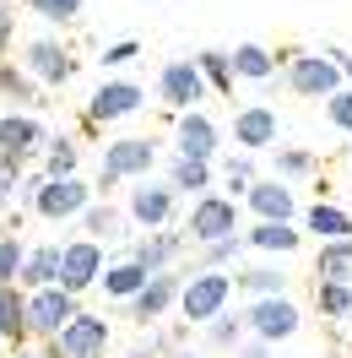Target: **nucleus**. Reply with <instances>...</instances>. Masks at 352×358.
Returning <instances> with one entry per match:
<instances>
[{"mask_svg":"<svg viewBox=\"0 0 352 358\" xmlns=\"http://www.w3.org/2000/svg\"><path fill=\"white\" fill-rule=\"evenodd\" d=\"M92 190L98 185H87V179H49L44 174V185H38V201H33V212L38 217H49V223H66V217H82L92 206Z\"/></svg>","mask_w":352,"mask_h":358,"instance_id":"1a4fd4ad","label":"nucleus"},{"mask_svg":"<svg viewBox=\"0 0 352 358\" xmlns=\"http://www.w3.org/2000/svg\"><path fill=\"white\" fill-rule=\"evenodd\" d=\"M244 331H249V326H244V315H217V320L206 326V342H212V348H239Z\"/></svg>","mask_w":352,"mask_h":358,"instance_id":"c9c22d12","label":"nucleus"},{"mask_svg":"<svg viewBox=\"0 0 352 358\" xmlns=\"http://www.w3.org/2000/svg\"><path fill=\"white\" fill-rule=\"evenodd\" d=\"M325 120L336 125V131H347V136H352V87H342L336 98H325Z\"/></svg>","mask_w":352,"mask_h":358,"instance_id":"ea45409f","label":"nucleus"},{"mask_svg":"<svg viewBox=\"0 0 352 358\" xmlns=\"http://www.w3.org/2000/svg\"><path fill=\"white\" fill-rule=\"evenodd\" d=\"M44 147H49V131L38 114H17V109L0 114V157H11L17 169H27Z\"/></svg>","mask_w":352,"mask_h":358,"instance_id":"6e6552de","label":"nucleus"},{"mask_svg":"<svg viewBox=\"0 0 352 358\" xmlns=\"http://www.w3.org/2000/svg\"><path fill=\"white\" fill-rule=\"evenodd\" d=\"M98 358H103V353H98Z\"/></svg>","mask_w":352,"mask_h":358,"instance_id":"3c124183","label":"nucleus"},{"mask_svg":"<svg viewBox=\"0 0 352 358\" xmlns=\"http://www.w3.org/2000/svg\"><path fill=\"white\" fill-rule=\"evenodd\" d=\"M82 228H87V239H98V245H114V239L125 234V217H119L114 206H87V212H82Z\"/></svg>","mask_w":352,"mask_h":358,"instance_id":"2f4dec72","label":"nucleus"},{"mask_svg":"<svg viewBox=\"0 0 352 358\" xmlns=\"http://www.w3.org/2000/svg\"><path fill=\"white\" fill-rule=\"evenodd\" d=\"M233 277L228 271H212V266H196L190 277H184V293H179V315L190 320V326H212L217 315H228V304H233Z\"/></svg>","mask_w":352,"mask_h":358,"instance_id":"f257e3e1","label":"nucleus"},{"mask_svg":"<svg viewBox=\"0 0 352 358\" xmlns=\"http://www.w3.org/2000/svg\"><path fill=\"white\" fill-rule=\"evenodd\" d=\"M233 282H239L249 299H271V293H287V271H277V266H249V271H233Z\"/></svg>","mask_w":352,"mask_h":358,"instance_id":"c85d7f7f","label":"nucleus"},{"mask_svg":"<svg viewBox=\"0 0 352 358\" xmlns=\"http://www.w3.org/2000/svg\"><path fill=\"white\" fill-rule=\"evenodd\" d=\"M98 60H103V66H131V60H141V44H135V38H119V44H103V55H98Z\"/></svg>","mask_w":352,"mask_h":358,"instance_id":"a19ab883","label":"nucleus"},{"mask_svg":"<svg viewBox=\"0 0 352 358\" xmlns=\"http://www.w3.org/2000/svg\"><path fill=\"white\" fill-rule=\"evenodd\" d=\"M11 22H17V11H11V0H0V55L11 49Z\"/></svg>","mask_w":352,"mask_h":358,"instance_id":"37998d69","label":"nucleus"},{"mask_svg":"<svg viewBox=\"0 0 352 358\" xmlns=\"http://www.w3.org/2000/svg\"><path fill=\"white\" fill-rule=\"evenodd\" d=\"M168 185H174L179 196H206V190H212V163H200V157H174V163H168Z\"/></svg>","mask_w":352,"mask_h":358,"instance_id":"a878e982","label":"nucleus"},{"mask_svg":"<svg viewBox=\"0 0 352 358\" xmlns=\"http://www.w3.org/2000/svg\"><path fill=\"white\" fill-rule=\"evenodd\" d=\"M325 55H330V60H336V66H342V76H347V82H352V55H347V49H336V44H330Z\"/></svg>","mask_w":352,"mask_h":358,"instance_id":"a18cd8bd","label":"nucleus"},{"mask_svg":"<svg viewBox=\"0 0 352 358\" xmlns=\"http://www.w3.org/2000/svg\"><path fill=\"white\" fill-rule=\"evenodd\" d=\"M125 358H152V353H147V348H135V353H125Z\"/></svg>","mask_w":352,"mask_h":358,"instance_id":"49530a36","label":"nucleus"},{"mask_svg":"<svg viewBox=\"0 0 352 358\" xmlns=\"http://www.w3.org/2000/svg\"><path fill=\"white\" fill-rule=\"evenodd\" d=\"M184 228H190V239H196V245L233 239V228H239V201H233V196H217V190H206V196H196Z\"/></svg>","mask_w":352,"mask_h":358,"instance_id":"39448f33","label":"nucleus"},{"mask_svg":"<svg viewBox=\"0 0 352 358\" xmlns=\"http://www.w3.org/2000/svg\"><path fill=\"white\" fill-rule=\"evenodd\" d=\"M282 71V55H271L265 44H239L233 49V76L239 82H271Z\"/></svg>","mask_w":352,"mask_h":358,"instance_id":"412c9836","label":"nucleus"},{"mask_svg":"<svg viewBox=\"0 0 352 358\" xmlns=\"http://www.w3.org/2000/svg\"><path fill=\"white\" fill-rule=\"evenodd\" d=\"M157 169V141L152 136H119L103 147V163H98V190H114V185H125V179H147Z\"/></svg>","mask_w":352,"mask_h":358,"instance_id":"f03ea898","label":"nucleus"},{"mask_svg":"<svg viewBox=\"0 0 352 358\" xmlns=\"http://www.w3.org/2000/svg\"><path fill=\"white\" fill-rule=\"evenodd\" d=\"M174 358H200V353H190V348H184V353H174Z\"/></svg>","mask_w":352,"mask_h":358,"instance_id":"de8ad7c7","label":"nucleus"},{"mask_svg":"<svg viewBox=\"0 0 352 358\" xmlns=\"http://www.w3.org/2000/svg\"><path fill=\"white\" fill-rule=\"evenodd\" d=\"M17 185H22V169H17L11 157H0V206L17 196Z\"/></svg>","mask_w":352,"mask_h":358,"instance_id":"79ce46f5","label":"nucleus"},{"mask_svg":"<svg viewBox=\"0 0 352 358\" xmlns=\"http://www.w3.org/2000/svg\"><path fill=\"white\" fill-rule=\"evenodd\" d=\"M174 147H179V157H200V163H212L217 147H222L217 120L200 114V109H184V114H179V125H174Z\"/></svg>","mask_w":352,"mask_h":358,"instance_id":"dca6fc26","label":"nucleus"},{"mask_svg":"<svg viewBox=\"0 0 352 358\" xmlns=\"http://www.w3.org/2000/svg\"><path fill=\"white\" fill-rule=\"evenodd\" d=\"M27 336V293L17 282H0V342H22Z\"/></svg>","mask_w":352,"mask_h":358,"instance_id":"5701e85b","label":"nucleus"},{"mask_svg":"<svg viewBox=\"0 0 352 358\" xmlns=\"http://www.w3.org/2000/svg\"><path fill=\"white\" fill-rule=\"evenodd\" d=\"M206 76H200V66H196V55H190V60H168V66L157 71V98H163V103H168V109H196L200 98H206Z\"/></svg>","mask_w":352,"mask_h":358,"instance_id":"f8f14e48","label":"nucleus"},{"mask_svg":"<svg viewBox=\"0 0 352 358\" xmlns=\"http://www.w3.org/2000/svg\"><path fill=\"white\" fill-rule=\"evenodd\" d=\"M147 277H152V271L141 266V261H114V266L103 271V293H109V299H119V304H131L135 293L147 288Z\"/></svg>","mask_w":352,"mask_h":358,"instance_id":"b1692460","label":"nucleus"},{"mask_svg":"<svg viewBox=\"0 0 352 358\" xmlns=\"http://www.w3.org/2000/svg\"><path fill=\"white\" fill-rule=\"evenodd\" d=\"M0 92H6V98H17V103H44V98H38V82H33L27 71L6 66V60H0Z\"/></svg>","mask_w":352,"mask_h":358,"instance_id":"72a5a7b5","label":"nucleus"},{"mask_svg":"<svg viewBox=\"0 0 352 358\" xmlns=\"http://www.w3.org/2000/svg\"><path fill=\"white\" fill-rule=\"evenodd\" d=\"M17 358H44V353H17Z\"/></svg>","mask_w":352,"mask_h":358,"instance_id":"09e8293b","label":"nucleus"},{"mask_svg":"<svg viewBox=\"0 0 352 358\" xmlns=\"http://www.w3.org/2000/svg\"><path fill=\"white\" fill-rule=\"evenodd\" d=\"M82 6H87V0H27V11H38V17H44V22H76V17H82Z\"/></svg>","mask_w":352,"mask_h":358,"instance_id":"e433bc0d","label":"nucleus"},{"mask_svg":"<svg viewBox=\"0 0 352 358\" xmlns=\"http://www.w3.org/2000/svg\"><path fill=\"white\" fill-rule=\"evenodd\" d=\"M314 304L330 320H347L352 315V282H330V277H314Z\"/></svg>","mask_w":352,"mask_h":358,"instance_id":"cd10ccee","label":"nucleus"},{"mask_svg":"<svg viewBox=\"0 0 352 358\" xmlns=\"http://www.w3.org/2000/svg\"><path fill=\"white\" fill-rule=\"evenodd\" d=\"M314 174V157L304 147H277V179H304Z\"/></svg>","mask_w":352,"mask_h":358,"instance_id":"58836bf2","label":"nucleus"},{"mask_svg":"<svg viewBox=\"0 0 352 358\" xmlns=\"http://www.w3.org/2000/svg\"><path fill=\"white\" fill-rule=\"evenodd\" d=\"M179 293H184V277H179V271H157V277H147V288L135 293L125 310H131L135 320H147V326H152V320H163V315L179 304Z\"/></svg>","mask_w":352,"mask_h":358,"instance_id":"f3484780","label":"nucleus"},{"mask_svg":"<svg viewBox=\"0 0 352 358\" xmlns=\"http://www.w3.org/2000/svg\"><path fill=\"white\" fill-rule=\"evenodd\" d=\"M103 348H109V320L103 315H76L54 342H44V358H98Z\"/></svg>","mask_w":352,"mask_h":358,"instance_id":"9b49d317","label":"nucleus"},{"mask_svg":"<svg viewBox=\"0 0 352 358\" xmlns=\"http://www.w3.org/2000/svg\"><path fill=\"white\" fill-rule=\"evenodd\" d=\"M233 358H271V342L249 336V342H239V348H233Z\"/></svg>","mask_w":352,"mask_h":358,"instance_id":"c03bdc74","label":"nucleus"},{"mask_svg":"<svg viewBox=\"0 0 352 358\" xmlns=\"http://www.w3.org/2000/svg\"><path fill=\"white\" fill-rule=\"evenodd\" d=\"M304 228L320 245H336V239H352V212H342V206H330V201H314L304 212Z\"/></svg>","mask_w":352,"mask_h":358,"instance_id":"aec40b11","label":"nucleus"},{"mask_svg":"<svg viewBox=\"0 0 352 358\" xmlns=\"http://www.w3.org/2000/svg\"><path fill=\"white\" fill-rule=\"evenodd\" d=\"M27 266V245L17 234H0V282H17Z\"/></svg>","mask_w":352,"mask_h":358,"instance_id":"f704fd0d","label":"nucleus"},{"mask_svg":"<svg viewBox=\"0 0 352 358\" xmlns=\"http://www.w3.org/2000/svg\"><path fill=\"white\" fill-rule=\"evenodd\" d=\"M277 136H282V120L271 103H244L233 114V141H239V152H265V147H277Z\"/></svg>","mask_w":352,"mask_h":358,"instance_id":"2eb2a0df","label":"nucleus"},{"mask_svg":"<svg viewBox=\"0 0 352 358\" xmlns=\"http://www.w3.org/2000/svg\"><path fill=\"white\" fill-rule=\"evenodd\" d=\"M76 163H82V157H76V141H71V136H49V147H44V174H49V179H71V174H76Z\"/></svg>","mask_w":352,"mask_h":358,"instance_id":"473e14b6","label":"nucleus"},{"mask_svg":"<svg viewBox=\"0 0 352 358\" xmlns=\"http://www.w3.org/2000/svg\"><path fill=\"white\" fill-rule=\"evenodd\" d=\"M287 87L298 92V98H336V92L347 87V76H342V66L330 60L325 49L320 55H309V49H287Z\"/></svg>","mask_w":352,"mask_h":358,"instance_id":"7ed1b4c3","label":"nucleus"},{"mask_svg":"<svg viewBox=\"0 0 352 358\" xmlns=\"http://www.w3.org/2000/svg\"><path fill=\"white\" fill-rule=\"evenodd\" d=\"M244 245L271 250V255H293V250H298V228L293 223H249L244 228Z\"/></svg>","mask_w":352,"mask_h":358,"instance_id":"393cba45","label":"nucleus"},{"mask_svg":"<svg viewBox=\"0 0 352 358\" xmlns=\"http://www.w3.org/2000/svg\"><path fill=\"white\" fill-rule=\"evenodd\" d=\"M76 315H82V304H76V293H66L60 282H54V288L27 293V336H44V342H54V336L66 331Z\"/></svg>","mask_w":352,"mask_h":358,"instance_id":"20e7f679","label":"nucleus"},{"mask_svg":"<svg viewBox=\"0 0 352 358\" xmlns=\"http://www.w3.org/2000/svg\"><path fill=\"white\" fill-rule=\"evenodd\" d=\"M244 206L255 212V223H293L298 217V201H293L287 179H255V190L244 196Z\"/></svg>","mask_w":352,"mask_h":358,"instance_id":"a211bd4d","label":"nucleus"},{"mask_svg":"<svg viewBox=\"0 0 352 358\" xmlns=\"http://www.w3.org/2000/svg\"><path fill=\"white\" fill-rule=\"evenodd\" d=\"M22 71L38 82V87H66L76 60H71V49L60 44V38H33V44L22 49Z\"/></svg>","mask_w":352,"mask_h":358,"instance_id":"ddd939ff","label":"nucleus"},{"mask_svg":"<svg viewBox=\"0 0 352 358\" xmlns=\"http://www.w3.org/2000/svg\"><path fill=\"white\" fill-rule=\"evenodd\" d=\"M244 326H249V336H261V342H287V336L304 326V315H298V304L287 299V293H271V299H249V310H244Z\"/></svg>","mask_w":352,"mask_h":358,"instance_id":"423d86ee","label":"nucleus"},{"mask_svg":"<svg viewBox=\"0 0 352 358\" xmlns=\"http://www.w3.org/2000/svg\"><path fill=\"white\" fill-rule=\"evenodd\" d=\"M196 66H200V76H206V87L212 92H222V98H233V55L228 49H200L196 55Z\"/></svg>","mask_w":352,"mask_h":358,"instance_id":"bb28decb","label":"nucleus"},{"mask_svg":"<svg viewBox=\"0 0 352 358\" xmlns=\"http://www.w3.org/2000/svg\"><path fill=\"white\" fill-rule=\"evenodd\" d=\"M60 261H66V245H38V250H27V266H22V277H17V288H22V293L54 288V282H60Z\"/></svg>","mask_w":352,"mask_h":358,"instance_id":"6ab92c4d","label":"nucleus"},{"mask_svg":"<svg viewBox=\"0 0 352 358\" xmlns=\"http://www.w3.org/2000/svg\"><path fill=\"white\" fill-rule=\"evenodd\" d=\"M255 190V152H239L222 163V196H233V201H244Z\"/></svg>","mask_w":352,"mask_h":358,"instance_id":"c756f323","label":"nucleus"},{"mask_svg":"<svg viewBox=\"0 0 352 358\" xmlns=\"http://www.w3.org/2000/svg\"><path fill=\"white\" fill-rule=\"evenodd\" d=\"M179 250H184V234H147V239H135L131 261H141L157 277V271H168V261H174Z\"/></svg>","mask_w":352,"mask_h":358,"instance_id":"4be33fe9","label":"nucleus"},{"mask_svg":"<svg viewBox=\"0 0 352 358\" xmlns=\"http://www.w3.org/2000/svg\"><path fill=\"white\" fill-rule=\"evenodd\" d=\"M141 103H147V87H141V82L109 76V82H98V92L87 98V125H119V120L141 114Z\"/></svg>","mask_w":352,"mask_h":358,"instance_id":"0eeeda50","label":"nucleus"},{"mask_svg":"<svg viewBox=\"0 0 352 358\" xmlns=\"http://www.w3.org/2000/svg\"><path fill=\"white\" fill-rule=\"evenodd\" d=\"M174 206H179V190L174 185H131V201H125V217L135 228H147V234H163V228L174 223Z\"/></svg>","mask_w":352,"mask_h":358,"instance_id":"9d476101","label":"nucleus"},{"mask_svg":"<svg viewBox=\"0 0 352 358\" xmlns=\"http://www.w3.org/2000/svg\"><path fill=\"white\" fill-rule=\"evenodd\" d=\"M330 358H347V353H330Z\"/></svg>","mask_w":352,"mask_h":358,"instance_id":"8fccbe9b","label":"nucleus"},{"mask_svg":"<svg viewBox=\"0 0 352 358\" xmlns=\"http://www.w3.org/2000/svg\"><path fill=\"white\" fill-rule=\"evenodd\" d=\"M239 250H244V234H233V239H217V245H200V266L222 271V266H233V261H239Z\"/></svg>","mask_w":352,"mask_h":358,"instance_id":"4c0bfd02","label":"nucleus"},{"mask_svg":"<svg viewBox=\"0 0 352 358\" xmlns=\"http://www.w3.org/2000/svg\"><path fill=\"white\" fill-rule=\"evenodd\" d=\"M103 245H98V239H87V234H82V239H71L66 245V261H60V288L66 293H87L92 282H103Z\"/></svg>","mask_w":352,"mask_h":358,"instance_id":"4468645a","label":"nucleus"},{"mask_svg":"<svg viewBox=\"0 0 352 358\" xmlns=\"http://www.w3.org/2000/svg\"><path fill=\"white\" fill-rule=\"evenodd\" d=\"M314 277H330V282H352V239H336V245H320V261H314Z\"/></svg>","mask_w":352,"mask_h":358,"instance_id":"7c9ffc66","label":"nucleus"}]
</instances>
